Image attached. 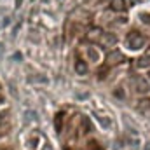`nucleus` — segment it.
Instances as JSON below:
<instances>
[{"instance_id":"f257e3e1","label":"nucleus","mask_w":150,"mask_h":150,"mask_svg":"<svg viewBox=\"0 0 150 150\" xmlns=\"http://www.w3.org/2000/svg\"><path fill=\"white\" fill-rule=\"evenodd\" d=\"M126 44H127L129 49H142L143 44H145V37L138 32H131L126 38Z\"/></svg>"},{"instance_id":"f03ea898","label":"nucleus","mask_w":150,"mask_h":150,"mask_svg":"<svg viewBox=\"0 0 150 150\" xmlns=\"http://www.w3.org/2000/svg\"><path fill=\"white\" fill-rule=\"evenodd\" d=\"M129 7V2L127 0H112V9L117 12H122Z\"/></svg>"},{"instance_id":"7ed1b4c3","label":"nucleus","mask_w":150,"mask_h":150,"mask_svg":"<svg viewBox=\"0 0 150 150\" xmlns=\"http://www.w3.org/2000/svg\"><path fill=\"white\" fill-rule=\"evenodd\" d=\"M87 70H89V67H87L86 61H82V59H77V61H75V72L79 75H86Z\"/></svg>"},{"instance_id":"20e7f679","label":"nucleus","mask_w":150,"mask_h":150,"mask_svg":"<svg viewBox=\"0 0 150 150\" xmlns=\"http://www.w3.org/2000/svg\"><path fill=\"white\" fill-rule=\"evenodd\" d=\"M136 89H138L140 93H147V91H149V82H147L143 77H138V79H136Z\"/></svg>"},{"instance_id":"39448f33","label":"nucleus","mask_w":150,"mask_h":150,"mask_svg":"<svg viewBox=\"0 0 150 150\" xmlns=\"http://www.w3.org/2000/svg\"><path fill=\"white\" fill-rule=\"evenodd\" d=\"M122 59V56H120V52H117V51H113V52H110L108 56H107V61L110 63V65H113V63H119Z\"/></svg>"}]
</instances>
